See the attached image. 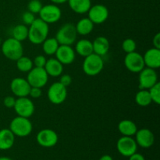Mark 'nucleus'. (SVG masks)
Instances as JSON below:
<instances>
[{
  "instance_id": "nucleus-1",
  "label": "nucleus",
  "mask_w": 160,
  "mask_h": 160,
  "mask_svg": "<svg viewBox=\"0 0 160 160\" xmlns=\"http://www.w3.org/2000/svg\"><path fill=\"white\" fill-rule=\"evenodd\" d=\"M49 28L48 24L37 18L28 28V37L30 42L34 45H42L48 38Z\"/></svg>"
},
{
  "instance_id": "nucleus-2",
  "label": "nucleus",
  "mask_w": 160,
  "mask_h": 160,
  "mask_svg": "<svg viewBox=\"0 0 160 160\" xmlns=\"http://www.w3.org/2000/svg\"><path fill=\"white\" fill-rule=\"evenodd\" d=\"M1 49L5 57L12 61L17 60L23 55V48L21 42H19L12 37L2 42Z\"/></svg>"
},
{
  "instance_id": "nucleus-3",
  "label": "nucleus",
  "mask_w": 160,
  "mask_h": 160,
  "mask_svg": "<svg viewBox=\"0 0 160 160\" xmlns=\"http://www.w3.org/2000/svg\"><path fill=\"white\" fill-rule=\"evenodd\" d=\"M104 68V61L102 56L95 53L89 55L84 58L82 69L84 73L88 76L94 77L99 74Z\"/></svg>"
},
{
  "instance_id": "nucleus-4",
  "label": "nucleus",
  "mask_w": 160,
  "mask_h": 160,
  "mask_svg": "<svg viewBox=\"0 0 160 160\" xmlns=\"http://www.w3.org/2000/svg\"><path fill=\"white\" fill-rule=\"evenodd\" d=\"M9 130L15 135V137H28L32 132L33 126L29 118L17 116L11 121L9 124Z\"/></svg>"
},
{
  "instance_id": "nucleus-5",
  "label": "nucleus",
  "mask_w": 160,
  "mask_h": 160,
  "mask_svg": "<svg viewBox=\"0 0 160 160\" xmlns=\"http://www.w3.org/2000/svg\"><path fill=\"white\" fill-rule=\"evenodd\" d=\"M77 33L75 25L71 23H67L62 25L56 35V39L59 45H71L76 42Z\"/></svg>"
},
{
  "instance_id": "nucleus-6",
  "label": "nucleus",
  "mask_w": 160,
  "mask_h": 160,
  "mask_svg": "<svg viewBox=\"0 0 160 160\" xmlns=\"http://www.w3.org/2000/svg\"><path fill=\"white\" fill-rule=\"evenodd\" d=\"M48 75L44 68L40 67H33L28 72L27 81H28L31 87L42 88L45 87L48 83Z\"/></svg>"
},
{
  "instance_id": "nucleus-7",
  "label": "nucleus",
  "mask_w": 160,
  "mask_h": 160,
  "mask_svg": "<svg viewBox=\"0 0 160 160\" xmlns=\"http://www.w3.org/2000/svg\"><path fill=\"white\" fill-rule=\"evenodd\" d=\"M39 18L46 23H54L59 21L62 16L60 8L56 4L45 5L39 12Z\"/></svg>"
},
{
  "instance_id": "nucleus-8",
  "label": "nucleus",
  "mask_w": 160,
  "mask_h": 160,
  "mask_svg": "<svg viewBox=\"0 0 160 160\" xmlns=\"http://www.w3.org/2000/svg\"><path fill=\"white\" fill-rule=\"evenodd\" d=\"M13 109L19 117L29 118L34 114L35 108L32 100L28 97H20L16 99Z\"/></svg>"
},
{
  "instance_id": "nucleus-9",
  "label": "nucleus",
  "mask_w": 160,
  "mask_h": 160,
  "mask_svg": "<svg viewBox=\"0 0 160 160\" xmlns=\"http://www.w3.org/2000/svg\"><path fill=\"white\" fill-rule=\"evenodd\" d=\"M47 95L50 102L54 105H59L67 98V88L59 82H55L48 88Z\"/></svg>"
},
{
  "instance_id": "nucleus-10",
  "label": "nucleus",
  "mask_w": 160,
  "mask_h": 160,
  "mask_svg": "<svg viewBox=\"0 0 160 160\" xmlns=\"http://www.w3.org/2000/svg\"><path fill=\"white\" fill-rule=\"evenodd\" d=\"M124 65L126 68L132 73H139L145 67L143 56L137 52L127 53L124 58Z\"/></svg>"
},
{
  "instance_id": "nucleus-11",
  "label": "nucleus",
  "mask_w": 160,
  "mask_h": 160,
  "mask_svg": "<svg viewBox=\"0 0 160 160\" xmlns=\"http://www.w3.org/2000/svg\"><path fill=\"white\" fill-rule=\"evenodd\" d=\"M138 73V82L140 89L148 90L158 82V75L154 69L145 67Z\"/></svg>"
},
{
  "instance_id": "nucleus-12",
  "label": "nucleus",
  "mask_w": 160,
  "mask_h": 160,
  "mask_svg": "<svg viewBox=\"0 0 160 160\" xmlns=\"http://www.w3.org/2000/svg\"><path fill=\"white\" fill-rule=\"evenodd\" d=\"M117 148L120 155L129 157L137 152L138 145L132 137L123 136L117 141Z\"/></svg>"
},
{
  "instance_id": "nucleus-13",
  "label": "nucleus",
  "mask_w": 160,
  "mask_h": 160,
  "mask_svg": "<svg viewBox=\"0 0 160 160\" xmlns=\"http://www.w3.org/2000/svg\"><path fill=\"white\" fill-rule=\"evenodd\" d=\"M88 14V18L94 24H101L109 17V10L104 5L97 4L91 6Z\"/></svg>"
},
{
  "instance_id": "nucleus-14",
  "label": "nucleus",
  "mask_w": 160,
  "mask_h": 160,
  "mask_svg": "<svg viewBox=\"0 0 160 160\" xmlns=\"http://www.w3.org/2000/svg\"><path fill=\"white\" fill-rule=\"evenodd\" d=\"M37 142L44 148H52L57 144L59 138L57 134L52 129H43L37 134Z\"/></svg>"
},
{
  "instance_id": "nucleus-15",
  "label": "nucleus",
  "mask_w": 160,
  "mask_h": 160,
  "mask_svg": "<svg viewBox=\"0 0 160 160\" xmlns=\"http://www.w3.org/2000/svg\"><path fill=\"white\" fill-rule=\"evenodd\" d=\"M31 85L27 79L22 78H16L10 83V89L14 95L17 98L28 97L29 95Z\"/></svg>"
},
{
  "instance_id": "nucleus-16",
  "label": "nucleus",
  "mask_w": 160,
  "mask_h": 160,
  "mask_svg": "<svg viewBox=\"0 0 160 160\" xmlns=\"http://www.w3.org/2000/svg\"><path fill=\"white\" fill-rule=\"evenodd\" d=\"M56 57L62 65H70L75 60L76 53L71 45H59L56 52Z\"/></svg>"
},
{
  "instance_id": "nucleus-17",
  "label": "nucleus",
  "mask_w": 160,
  "mask_h": 160,
  "mask_svg": "<svg viewBox=\"0 0 160 160\" xmlns=\"http://www.w3.org/2000/svg\"><path fill=\"white\" fill-rule=\"evenodd\" d=\"M135 142L138 145L144 148H148L153 145L155 142V136L153 133L147 128L138 130L135 134Z\"/></svg>"
},
{
  "instance_id": "nucleus-18",
  "label": "nucleus",
  "mask_w": 160,
  "mask_h": 160,
  "mask_svg": "<svg viewBox=\"0 0 160 160\" xmlns=\"http://www.w3.org/2000/svg\"><path fill=\"white\" fill-rule=\"evenodd\" d=\"M145 65L152 69L159 68L160 67V49L156 48H149L143 56Z\"/></svg>"
},
{
  "instance_id": "nucleus-19",
  "label": "nucleus",
  "mask_w": 160,
  "mask_h": 160,
  "mask_svg": "<svg viewBox=\"0 0 160 160\" xmlns=\"http://www.w3.org/2000/svg\"><path fill=\"white\" fill-rule=\"evenodd\" d=\"M48 76L57 78L61 76L63 71V65L56 58H51L48 59L44 67Z\"/></svg>"
},
{
  "instance_id": "nucleus-20",
  "label": "nucleus",
  "mask_w": 160,
  "mask_h": 160,
  "mask_svg": "<svg viewBox=\"0 0 160 160\" xmlns=\"http://www.w3.org/2000/svg\"><path fill=\"white\" fill-rule=\"evenodd\" d=\"M93 45V52L100 56L106 55L110 48V44L109 40L104 36H99L96 38L92 42Z\"/></svg>"
},
{
  "instance_id": "nucleus-21",
  "label": "nucleus",
  "mask_w": 160,
  "mask_h": 160,
  "mask_svg": "<svg viewBox=\"0 0 160 160\" xmlns=\"http://www.w3.org/2000/svg\"><path fill=\"white\" fill-rule=\"evenodd\" d=\"M15 142V135L9 129L0 130V150H8L12 148Z\"/></svg>"
},
{
  "instance_id": "nucleus-22",
  "label": "nucleus",
  "mask_w": 160,
  "mask_h": 160,
  "mask_svg": "<svg viewBox=\"0 0 160 160\" xmlns=\"http://www.w3.org/2000/svg\"><path fill=\"white\" fill-rule=\"evenodd\" d=\"M69 6L78 14H84L88 12L92 6L91 0H68Z\"/></svg>"
},
{
  "instance_id": "nucleus-23",
  "label": "nucleus",
  "mask_w": 160,
  "mask_h": 160,
  "mask_svg": "<svg viewBox=\"0 0 160 160\" xmlns=\"http://www.w3.org/2000/svg\"><path fill=\"white\" fill-rule=\"evenodd\" d=\"M75 52L82 57H87L93 52L92 42L88 39H81L77 42L75 45Z\"/></svg>"
},
{
  "instance_id": "nucleus-24",
  "label": "nucleus",
  "mask_w": 160,
  "mask_h": 160,
  "mask_svg": "<svg viewBox=\"0 0 160 160\" xmlns=\"http://www.w3.org/2000/svg\"><path fill=\"white\" fill-rule=\"evenodd\" d=\"M118 130L123 136L132 137L135 135L138 128L135 123L130 120H123L119 123Z\"/></svg>"
},
{
  "instance_id": "nucleus-25",
  "label": "nucleus",
  "mask_w": 160,
  "mask_h": 160,
  "mask_svg": "<svg viewBox=\"0 0 160 160\" xmlns=\"http://www.w3.org/2000/svg\"><path fill=\"white\" fill-rule=\"evenodd\" d=\"M75 28L78 34L81 35H88L94 29V23H92V20L87 17V18H83L80 20L75 25Z\"/></svg>"
},
{
  "instance_id": "nucleus-26",
  "label": "nucleus",
  "mask_w": 160,
  "mask_h": 160,
  "mask_svg": "<svg viewBox=\"0 0 160 160\" xmlns=\"http://www.w3.org/2000/svg\"><path fill=\"white\" fill-rule=\"evenodd\" d=\"M59 46V44L56 38H47L42 43L43 52L48 56H52L56 54Z\"/></svg>"
},
{
  "instance_id": "nucleus-27",
  "label": "nucleus",
  "mask_w": 160,
  "mask_h": 160,
  "mask_svg": "<svg viewBox=\"0 0 160 160\" xmlns=\"http://www.w3.org/2000/svg\"><path fill=\"white\" fill-rule=\"evenodd\" d=\"M135 102L139 106H142V107H146L149 106L152 102V101L148 90L140 89V91L138 92L135 95Z\"/></svg>"
},
{
  "instance_id": "nucleus-28",
  "label": "nucleus",
  "mask_w": 160,
  "mask_h": 160,
  "mask_svg": "<svg viewBox=\"0 0 160 160\" xmlns=\"http://www.w3.org/2000/svg\"><path fill=\"white\" fill-rule=\"evenodd\" d=\"M12 38L17 39L19 42H23L26 40L28 37V27L27 25L18 24L13 28L12 31Z\"/></svg>"
},
{
  "instance_id": "nucleus-29",
  "label": "nucleus",
  "mask_w": 160,
  "mask_h": 160,
  "mask_svg": "<svg viewBox=\"0 0 160 160\" xmlns=\"http://www.w3.org/2000/svg\"><path fill=\"white\" fill-rule=\"evenodd\" d=\"M16 62H17V69L23 73H28L34 67L33 61L29 57L24 56L23 55L17 60H16Z\"/></svg>"
},
{
  "instance_id": "nucleus-30",
  "label": "nucleus",
  "mask_w": 160,
  "mask_h": 160,
  "mask_svg": "<svg viewBox=\"0 0 160 160\" xmlns=\"http://www.w3.org/2000/svg\"><path fill=\"white\" fill-rule=\"evenodd\" d=\"M148 90L151 96L152 101L159 105L160 103V83L157 82Z\"/></svg>"
},
{
  "instance_id": "nucleus-31",
  "label": "nucleus",
  "mask_w": 160,
  "mask_h": 160,
  "mask_svg": "<svg viewBox=\"0 0 160 160\" xmlns=\"http://www.w3.org/2000/svg\"><path fill=\"white\" fill-rule=\"evenodd\" d=\"M136 42L132 38H127L122 43V48L126 53H131L135 52L136 49Z\"/></svg>"
},
{
  "instance_id": "nucleus-32",
  "label": "nucleus",
  "mask_w": 160,
  "mask_h": 160,
  "mask_svg": "<svg viewBox=\"0 0 160 160\" xmlns=\"http://www.w3.org/2000/svg\"><path fill=\"white\" fill-rule=\"evenodd\" d=\"M42 3L40 0H31L28 5V11L34 14L39 13L42 8Z\"/></svg>"
},
{
  "instance_id": "nucleus-33",
  "label": "nucleus",
  "mask_w": 160,
  "mask_h": 160,
  "mask_svg": "<svg viewBox=\"0 0 160 160\" xmlns=\"http://www.w3.org/2000/svg\"><path fill=\"white\" fill-rule=\"evenodd\" d=\"M35 17H34V14L32 12H29V11H27L22 16V20L23 22V24L27 25V26H30L33 22L35 20Z\"/></svg>"
},
{
  "instance_id": "nucleus-34",
  "label": "nucleus",
  "mask_w": 160,
  "mask_h": 160,
  "mask_svg": "<svg viewBox=\"0 0 160 160\" xmlns=\"http://www.w3.org/2000/svg\"><path fill=\"white\" fill-rule=\"evenodd\" d=\"M47 59L45 56H42V55H38L36 56L33 60V64L35 67H40V68H44L46 64Z\"/></svg>"
},
{
  "instance_id": "nucleus-35",
  "label": "nucleus",
  "mask_w": 160,
  "mask_h": 160,
  "mask_svg": "<svg viewBox=\"0 0 160 160\" xmlns=\"http://www.w3.org/2000/svg\"><path fill=\"white\" fill-rule=\"evenodd\" d=\"M42 95V88L36 87H31L30 89L29 96L33 98H39Z\"/></svg>"
},
{
  "instance_id": "nucleus-36",
  "label": "nucleus",
  "mask_w": 160,
  "mask_h": 160,
  "mask_svg": "<svg viewBox=\"0 0 160 160\" xmlns=\"http://www.w3.org/2000/svg\"><path fill=\"white\" fill-rule=\"evenodd\" d=\"M60 84H62V85L65 86L66 88H67L68 86H70L72 83V78L70 77V75L69 74H63L61 75L60 80L59 81Z\"/></svg>"
},
{
  "instance_id": "nucleus-37",
  "label": "nucleus",
  "mask_w": 160,
  "mask_h": 160,
  "mask_svg": "<svg viewBox=\"0 0 160 160\" xmlns=\"http://www.w3.org/2000/svg\"><path fill=\"white\" fill-rule=\"evenodd\" d=\"M16 102V98L12 96H6L3 100V104L6 108H13Z\"/></svg>"
},
{
  "instance_id": "nucleus-38",
  "label": "nucleus",
  "mask_w": 160,
  "mask_h": 160,
  "mask_svg": "<svg viewBox=\"0 0 160 160\" xmlns=\"http://www.w3.org/2000/svg\"><path fill=\"white\" fill-rule=\"evenodd\" d=\"M153 45H154V48L160 49V33H157L156 35L154 36L152 40Z\"/></svg>"
},
{
  "instance_id": "nucleus-39",
  "label": "nucleus",
  "mask_w": 160,
  "mask_h": 160,
  "mask_svg": "<svg viewBox=\"0 0 160 160\" xmlns=\"http://www.w3.org/2000/svg\"><path fill=\"white\" fill-rule=\"evenodd\" d=\"M129 160H145V157L142 156L140 153H134L133 155H131V156H129Z\"/></svg>"
},
{
  "instance_id": "nucleus-40",
  "label": "nucleus",
  "mask_w": 160,
  "mask_h": 160,
  "mask_svg": "<svg viewBox=\"0 0 160 160\" xmlns=\"http://www.w3.org/2000/svg\"><path fill=\"white\" fill-rule=\"evenodd\" d=\"M51 2H52L54 4H62V3L67 2L68 0H50Z\"/></svg>"
},
{
  "instance_id": "nucleus-41",
  "label": "nucleus",
  "mask_w": 160,
  "mask_h": 160,
  "mask_svg": "<svg viewBox=\"0 0 160 160\" xmlns=\"http://www.w3.org/2000/svg\"><path fill=\"white\" fill-rule=\"evenodd\" d=\"M99 160H113V159H112V156H109V155H104V156H102L101 158H100Z\"/></svg>"
},
{
  "instance_id": "nucleus-42",
  "label": "nucleus",
  "mask_w": 160,
  "mask_h": 160,
  "mask_svg": "<svg viewBox=\"0 0 160 160\" xmlns=\"http://www.w3.org/2000/svg\"><path fill=\"white\" fill-rule=\"evenodd\" d=\"M0 160H12L10 158L8 157H0Z\"/></svg>"
}]
</instances>
